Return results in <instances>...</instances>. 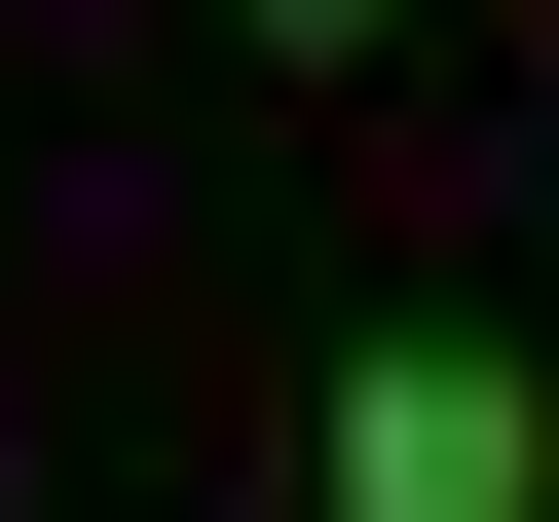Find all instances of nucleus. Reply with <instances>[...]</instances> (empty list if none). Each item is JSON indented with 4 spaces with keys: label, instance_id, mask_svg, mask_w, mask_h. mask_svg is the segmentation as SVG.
<instances>
[{
    "label": "nucleus",
    "instance_id": "f257e3e1",
    "mask_svg": "<svg viewBox=\"0 0 559 522\" xmlns=\"http://www.w3.org/2000/svg\"><path fill=\"white\" fill-rule=\"evenodd\" d=\"M299 485H336V522H559V373L411 299V336H336V411H299Z\"/></svg>",
    "mask_w": 559,
    "mask_h": 522
},
{
    "label": "nucleus",
    "instance_id": "f03ea898",
    "mask_svg": "<svg viewBox=\"0 0 559 522\" xmlns=\"http://www.w3.org/2000/svg\"><path fill=\"white\" fill-rule=\"evenodd\" d=\"M224 38H261V75H373V38H411V0H224Z\"/></svg>",
    "mask_w": 559,
    "mask_h": 522
}]
</instances>
